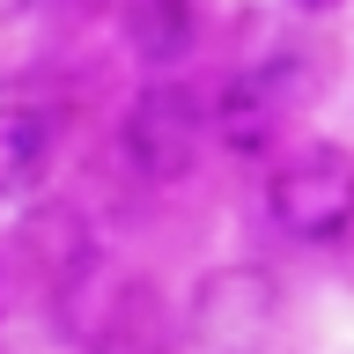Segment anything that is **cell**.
<instances>
[{"label": "cell", "instance_id": "1", "mask_svg": "<svg viewBox=\"0 0 354 354\" xmlns=\"http://www.w3.org/2000/svg\"><path fill=\"white\" fill-rule=\"evenodd\" d=\"M281 325H288V281L266 259L207 266L177 303V339L199 354H266Z\"/></svg>", "mask_w": 354, "mask_h": 354}, {"label": "cell", "instance_id": "6", "mask_svg": "<svg viewBox=\"0 0 354 354\" xmlns=\"http://www.w3.org/2000/svg\"><path fill=\"white\" fill-rule=\"evenodd\" d=\"M111 22H118V44L133 52V66L162 82L199 52V0H111Z\"/></svg>", "mask_w": 354, "mask_h": 354}, {"label": "cell", "instance_id": "5", "mask_svg": "<svg viewBox=\"0 0 354 354\" xmlns=\"http://www.w3.org/2000/svg\"><path fill=\"white\" fill-rule=\"evenodd\" d=\"M59 162V111L30 96H0V207H30Z\"/></svg>", "mask_w": 354, "mask_h": 354}, {"label": "cell", "instance_id": "2", "mask_svg": "<svg viewBox=\"0 0 354 354\" xmlns=\"http://www.w3.org/2000/svg\"><path fill=\"white\" fill-rule=\"evenodd\" d=\"M111 155H118L126 185L177 192L199 170V155H207V96L192 82H177V74L140 82L133 104L118 111V126H111Z\"/></svg>", "mask_w": 354, "mask_h": 354}, {"label": "cell", "instance_id": "9", "mask_svg": "<svg viewBox=\"0 0 354 354\" xmlns=\"http://www.w3.org/2000/svg\"><path fill=\"white\" fill-rule=\"evenodd\" d=\"M281 8H288L295 22H325V15H339L347 0H281Z\"/></svg>", "mask_w": 354, "mask_h": 354}, {"label": "cell", "instance_id": "3", "mask_svg": "<svg viewBox=\"0 0 354 354\" xmlns=\"http://www.w3.org/2000/svg\"><path fill=\"white\" fill-rule=\"evenodd\" d=\"M266 221L303 251H332L354 236V148L347 140H303L266 162Z\"/></svg>", "mask_w": 354, "mask_h": 354}, {"label": "cell", "instance_id": "8", "mask_svg": "<svg viewBox=\"0 0 354 354\" xmlns=\"http://www.w3.org/2000/svg\"><path fill=\"white\" fill-rule=\"evenodd\" d=\"M281 126H288V111L273 104V96H266V88L243 74V66L221 82V96H214V104H207V140H221V148H229V155H243V162H251V155H273Z\"/></svg>", "mask_w": 354, "mask_h": 354}, {"label": "cell", "instance_id": "10", "mask_svg": "<svg viewBox=\"0 0 354 354\" xmlns=\"http://www.w3.org/2000/svg\"><path fill=\"white\" fill-rule=\"evenodd\" d=\"M30 8H37V0H0V22H22Z\"/></svg>", "mask_w": 354, "mask_h": 354}, {"label": "cell", "instance_id": "7", "mask_svg": "<svg viewBox=\"0 0 354 354\" xmlns=\"http://www.w3.org/2000/svg\"><path fill=\"white\" fill-rule=\"evenodd\" d=\"M243 74H251V82H259L281 111H303V104H317V96L332 88L339 59H332V44H325V37H310V30H288V37H273L259 59L243 66Z\"/></svg>", "mask_w": 354, "mask_h": 354}, {"label": "cell", "instance_id": "4", "mask_svg": "<svg viewBox=\"0 0 354 354\" xmlns=\"http://www.w3.org/2000/svg\"><path fill=\"white\" fill-rule=\"evenodd\" d=\"M104 259V243L88 236V214L82 207H66V199H30L15 221V243H8V266H22V273H37V295L52 303L74 273H88V266Z\"/></svg>", "mask_w": 354, "mask_h": 354}]
</instances>
